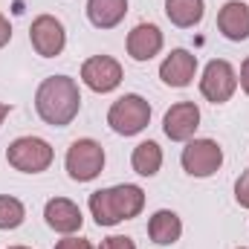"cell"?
Returning <instances> with one entry per match:
<instances>
[{"label":"cell","instance_id":"obj_27","mask_svg":"<svg viewBox=\"0 0 249 249\" xmlns=\"http://www.w3.org/2000/svg\"><path fill=\"white\" fill-rule=\"evenodd\" d=\"M238 249H247V247H238Z\"/></svg>","mask_w":249,"mask_h":249},{"label":"cell","instance_id":"obj_16","mask_svg":"<svg viewBox=\"0 0 249 249\" xmlns=\"http://www.w3.org/2000/svg\"><path fill=\"white\" fill-rule=\"evenodd\" d=\"M127 15V0H87V18L96 29H113Z\"/></svg>","mask_w":249,"mask_h":249},{"label":"cell","instance_id":"obj_23","mask_svg":"<svg viewBox=\"0 0 249 249\" xmlns=\"http://www.w3.org/2000/svg\"><path fill=\"white\" fill-rule=\"evenodd\" d=\"M9 41H12V26H9V20L0 15V50H3Z\"/></svg>","mask_w":249,"mask_h":249},{"label":"cell","instance_id":"obj_20","mask_svg":"<svg viewBox=\"0 0 249 249\" xmlns=\"http://www.w3.org/2000/svg\"><path fill=\"white\" fill-rule=\"evenodd\" d=\"M235 200H238V206L249 209V171H244V174L235 180Z\"/></svg>","mask_w":249,"mask_h":249},{"label":"cell","instance_id":"obj_7","mask_svg":"<svg viewBox=\"0 0 249 249\" xmlns=\"http://www.w3.org/2000/svg\"><path fill=\"white\" fill-rule=\"evenodd\" d=\"M180 162H183L186 174H191V177H200V180L212 177L223 165V148L214 139H188Z\"/></svg>","mask_w":249,"mask_h":249},{"label":"cell","instance_id":"obj_21","mask_svg":"<svg viewBox=\"0 0 249 249\" xmlns=\"http://www.w3.org/2000/svg\"><path fill=\"white\" fill-rule=\"evenodd\" d=\"M99 249H136V244H133L127 235H110V238L102 241V247Z\"/></svg>","mask_w":249,"mask_h":249},{"label":"cell","instance_id":"obj_26","mask_svg":"<svg viewBox=\"0 0 249 249\" xmlns=\"http://www.w3.org/2000/svg\"><path fill=\"white\" fill-rule=\"evenodd\" d=\"M9 249H29V247H9Z\"/></svg>","mask_w":249,"mask_h":249},{"label":"cell","instance_id":"obj_24","mask_svg":"<svg viewBox=\"0 0 249 249\" xmlns=\"http://www.w3.org/2000/svg\"><path fill=\"white\" fill-rule=\"evenodd\" d=\"M238 84L244 87V93L249 96V58L244 64H241V78H238Z\"/></svg>","mask_w":249,"mask_h":249},{"label":"cell","instance_id":"obj_8","mask_svg":"<svg viewBox=\"0 0 249 249\" xmlns=\"http://www.w3.org/2000/svg\"><path fill=\"white\" fill-rule=\"evenodd\" d=\"M29 41L35 47V53L41 58H55L61 55L64 47H67V32H64V23L53 15H38L29 26Z\"/></svg>","mask_w":249,"mask_h":249},{"label":"cell","instance_id":"obj_22","mask_svg":"<svg viewBox=\"0 0 249 249\" xmlns=\"http://www.w3.org/2000/svg\"><path fill=\"white\" fill-rule=\"evenodd\" d=\"M55 249H93V244H90L87 238H72V235H67L64 241L55 244Z\"/></svg>","mask_w":249,"mask_h":249},{"label":"cell","instance_id":"obj_17","mask_svg":"<svg viewBox=\"0 0 249 249\" xmlns=\"http://www.w3.org/2000/svg\"><path fill=\"white\" fill-rule=\"evenodd\" d=\"M130 165L139 177H157L160 168H162V148L148 139V142H139L133 148V157H130Z\"/></svg>","mask_w":249,"mask_h":249},{"label":"cell","instance_id":"obj_10","mask_svg":"<svg viewBox=\"0 0 249 249\" xmlns=\"http://www.w3.org/2000/svg\"><path fill=\"white\" fill-rule=\"evenodd\" d=\"M197 127H200V107L194 102H177L165 110L162 130L171 142H188Z\"/></svg>","mask_w":249,"mask_h":249},{"label":"cell","instance_id":"obj_5","mask_svg":"<svg viewBox=\"0 0 249 249\" xmlns=\"http://www.w3.org/2000/svg\"><path fill=\"white\" fill-rule=\"evenodd\" d=\"M67 174L70 180L75 183H90L102 174L105 168V148L96 142V139H75L70 148H67Z\"/></svg>","mask_w":249,"mask_h":249},{"label":"cell","instance_id":"obj_13","mask_svg":"<svg viewBox=\"0 0 249 249\" xmlns=\"http://www.w3.org/2000/svg\"><path fill=\"white\" fill-rule=\"evenodd\" d=\"M197 72V55H191L188 50H174L171 55H165V61L160 64V78L168 87H188L194 81Z\"/></svg>","mask_w":249,"mask_h":249},{"label":"cell","instance_id":"obj_19","mask_svg":"<svg viewBox=\"0 0 249 249\" xmlns=\"http://www.w3.org/2000/svg\"><path fill=\"white\" fill-rule=\"evenodd\" d=\"M23 217H26L23 203L18 197H12V194H0V229H6V232L18 229L23 223Z\"/></svg>","mask_w":249,"mask_h":249},{"label":"cell","instance_id":"obj_2","mask_svg":"<svg viewBox=\"0 0 249 249\" xmlns=\"http://www.w3.org/2000/svg\"><path fill=\"white\" fill-rule=\"evenodd\" d=\"M87 206H90V214L99 226H116L122 220H133L145 209V191L133 183L99 188L90 194Z\"/></svg>","mask_w":249,"mask_h":249},{"label":"cell","instance_id":"obj_3","mask_svg":"<svg viewBox=\"0 0 249 249\" xmlns=\"http://www.w3.org/2000/svg\"><path fill=\"white\" fill-rule=\"evenodd\" d=\"M151 122V105L139 93H124L107 110V124L119 136H136Z\"/></svg>","mask_w":249,"mask_h":249},{"label":"cell","instance_id":"obj_25","mask_svg":"<svg viewBox=\"0 0 249 249\" xmlns=\"http://www.w3.org/2000/svg\"><path fill=\"white\" fill-rule=\"evenodd\" d=\"M9 110H12V107H9V105H3V102H0V124H3V119H6V116H9Z\"/></svg>","mask_w":249,"mask_h":249},{"label":"cell","instance_id":"obj_15","mask_svg":"<svg viewBox=\"0 0 249 249\" xmlns=\"http://www.w3.org/2000/svg\"><path fill=\"white\" fill-rule=\"evenodd\" d=\"M180 235H183V220L177 217V212L160 209L157 214H151V220H148V238H151L154 244L171 247V244L180 241Z\"/></svg>","mask_w":249,"mask_h":249},{"label":"cell","instance_id":"obj_6","mask_svg":"<svg viewBox=\"0 0 249 249\" xmlns=\"http://www.w3.org/2000/svg\"><path fill=\"white\" fill-rule=\"evenodd\" d=\"M235 90H238V72L226 58H214L206 64L203 78H200L203 99H209L212 105H223L235 96Z\"/></svg>","mask_w":249,"mask_h":249},{"label":"cell","instance_id":"obj_14","mask_svg":"<svg viewBox=\"0 0 249 249\" xmlns=\"http://www.w3.org/2000/svg\"><path fill=\"white\" fill-rule=\"evenodd\" d=\"M217 29L229 41H247L249 38V6L241 3V0L223 3V9L217 12Z\"/></svg>","mask_w":249,"mask_h":249},{"label":"cell","instance_id":"obj_1","mask_svg":"<svg viewBox=\"0 0 249 249\" xmlns=\"http://www.w3.org/2000/svg\"><path fill=\"white\" fill-rule=\"evenodd\" d=\"M35 110L53 127H67L81 110V93L75 78L70 75H50L35 90Z\"/></svg>","mask_w":249,"mask_h":249},{"label":"cell","instance_id":"obj_18","mask_svg":"<svg viewBox=\"0 0 249 249\" xmlns=\"http://www.w3.org/2000/svg\"><path fill=\"white\" fill-rule=\"evenodd\" d=\"M203 12H206L203 0H165V15H168V20H171L174 26H180V29L197 26V23L203 20Z\"/></svg>","mask_w":249,"mask_h":249},{"label":"cell","instance_id":"obj_12","mask_svg":"<svg viewBox=\"0 0 249 249\" xmlns=\"http://www.w3.org/2000/svg\"><path fill=\"white\" fill-rule=\"evenodd\" d=\"M44 217H47V226L55 229L58 235H75L81 229V223H84L81 209L67 197H53L44 206Z\"/></svg>","mask_w":249,"mask_h":249},{"label":"cell","instance_id":"obj_11","mask_svg":"<svg viewBox=\"0 0 249 249\" xmlns=\"http://www.w3.org/2000/svg\"><path fill=\"white\" fill-rule=\"evenodd\" d=\"M162 32L157 23H136L130 32H127V55L133 61H151L154 55L162 53Z\"/></svg>","mask_w":249,"mask_h":249},{"label":"cell","instance_id":"obj_4","mask_svg":"<svg viewBox=\"0 0 249 249\" xmlns=\"http://www.w3.org/2000/svg\"><path fill=\"white\" fill-rule=\"evenodd\" d=\"M53 145L41 136H20L6 148V160L15 171L23 174H41L53 165Z\"/></svg>","mask_w":249,"mask_h":249},{"label":"cell","instance_id":"obj_9","mask_svg":"<svg viewBox=\"0 0 249 249\" xmlns=\"http://www.w3.org/2000/svg\"><path fill=\"white\" fill-rule=\"evenodd\" d=\"M81 81L93 93H113L122 84V64L110 55H93L81 64Z\"/></svg>","mask_w":249,"mask_h":249}]
</instances>
